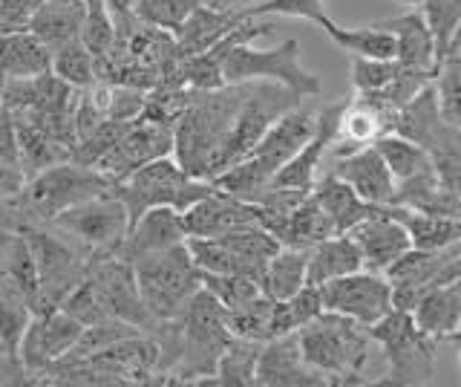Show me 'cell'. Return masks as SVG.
Returning <instances> with one entry per match:
<instances>
[{"instance_id": "cell-42", "label": "cell", "mask_w": 461, "mask_h": 387, "mask_svg": "<svg viewBox=\"0 0 461 387\" xmlns=\"http://www.w3.org/2000/svg\"><path fill=\"white\" fill-rule=\"evenodd\" d=\"M52 73L61 81L72 84V88L84 90L95 81V59H93V52L84 47V41L76 38V41H69V44L52 50Z\"/></svg>"}, {"instance_id": "cell-25", "label": "cell", "mask_w": 461, "mask_h": 387, "mask_svg": "<svg viewBox=\"0 0 461 387\" xmlns=\"http://www.w3.org/2000/svg\"><path fill=\"white\" fill-rule=\"evenodd\" d=\"M378 26H384V30L395 35V47H398L395 61L401 67L421 69V73H429L436 78V69H438L436 41H432V32L421 15V9H410V12H403V15L384 18L378 21Z\"/></svg>"}, {"instance_id": "cell-27", "label": "cell", "mask_w": 461, "mask_h": 387, "mask_svg": "<svg viewBox=\"0 0 461 387\" xmlns=\"http://www.w3.org/2000/svg\"><path fill=\"white\" fill-rule=\"evenodd\" d=\"M412 318L427 336H432L438 344L453 341L458 321H461V278L429 290L415 304Z\"/></svg>"}, {"instance_id": "cell-24", "label": "cell", "mask_w": 461, "mask_h": 387, "mask_svg": "<svg viewBox=\"0 0 461 387\" xmlns=\"http://www.w3.org/2000/svg\"><path fill=\"white\" fill-rule=\"evenodd\" d=\"M185 240H187V232L182 223V214L176 208L156 206V208L144 211L141 217L130 226V232L119 249V257L133 263L141 254L176 246V243H185Z\"/></svg>"}, {"instance_id": "cell-37", "label": "cell", "mask_w": 461, "mask_h": 387, "mask_svg": "<svg viewBox=\"0 0 461 387\" xmlns=\"http://www.w3.org/2000/svg\"><path fill=\"white\" fill-rule=\"evenodd\" d=\"M424 151L447 189L461 199V127L441 119V124L427 139Z\"/></svg>"}, {"instance_id": "cell-14", "label": "cell", "mask_w": 461, "mask_h": 387, "mask_svg": "<svg viewBox=\"0 0 461 387\" xmlns=\"http://www.w3.org/2000/svg\"><path fill=\"white\" fill-rule=\"evenodd\" d=\"M86 278H90L101 307H104V312L110 315V318L130 321L139 329H144V333H150L156 318L150 315V309L144 307V300L139 295L133 263L124 261V257H119V254H110V257H104V261H98Z\"/></svg>"}, {"instance_id": "cell-34", "label": "cell", "mask_w": 461, "mask_h": 387, "mask_svg": "<svg viewBox=\"0 0 461 387\" xmlns=\"http://www.w3.org/2000/svg\"><path fill=\"white\" fill-rule=\"evenodd\" d=\"M386 208L403 228H407L412 249H441L461 240V220L432 217V214H421L403 206H386Z\"/></svg>"}, {"instance_id": "cell-47", "label": "cell", "mask_w": 461, "mask_h": 387, "mask_svg": "<svg viewBox=\"0 0 461 387\" xmlns=\"http://www.w3.org/2000/svg\"><path fill=\"white\" fill-rule=\"evenodd\" d=\"M81 41L93 52V59H101L113 50L115 30L110 21V12L104 0H84V23H81Z\"/></svg>"}, {"instance_id": "cell-54", "label": "cell", "mask_w": 461, "mask_h": 387, "mask_svg": "<svg viewBox=\"0 0 461 387\" xmlns=\"http://www.w3.org/2000/svg\"><path fill=\"white\" fill-rule=\"evenodd\" d=\"M43 0H0V35L26 30Z\"/></svg>"}, {"instance_id": "cell-38", "label": "cell", "mask_w": 461, "mask_h": 387, "mask_svg": "<svg viewBox=\"0 0 461 387\" xmlns=\"http://www.w3.org/2000/svg\"><path fill=\"white\" fill-rule=\"evenodd\" d=\"M259 350H263V341L234 336L220 355L216 376L205 384H216V387H249V384H254Z\"/></svg>"}, {"instance_id": "cell-1", "label": "cell", "mask_w": 461, "mask_h": 387, "mask_svg": "<svg viewBox=\"0 0 461 387\" xmlns=\"http://www.w3.org/2000/svg\"><path fill=\"white\" fill-rule=\"evenodd\" d=\"M156 341V384H205L216 376L220 355L234 338L225 324V307L205 286L148 333Z\"/></svg>"}, {"instance_id": "cell-48", "label": "cell", "mask_w": 461, "mask_h": 387, "mask_svg": "<svg viewBox=\"0 0 461 387\" xmlns=\"http://www.w3.org/2000/svg\"><path fill=\"white\" fill-rule=\"evenodd\" d=\"M271 15L303 18V21L317 23L321 30L331 21L323 0H259V4L245 9V18H271Z\"/></svg>"}, {"instance_id": "cell-23", "label": "cell", "mask_w": 461, "mask_h": 387, "mask_svg": "<svg viewBox=\"0 0 461 387\" xmlns=\"http://www.w3.org/2000/svg\"><path fill=\"white\" fill-rule=\"evenodd\" d=\"M389 206H403L432 217H450L461 220V199L447 189L444 180L436 174L432 162H427L421 170H415L412 177L395 182V194L389 199Z\"/></svg>"}, {"instance_id": "cell-39", "label": "cell", "mask_w": 461, "mask_h": 387, "mask_svg": "<svg viewBox=\"0 0 461 387\" xmlns=\"http://www.w3.org/2000/svg\"><path fill=\"white\" fill-rule=\"evenodd\" d=\"M323 312V298H321V286H300V290L285 298V300H274V312H271V338L297 333L303 324H309L312 318ZM268 338V341H271Z\"/></svg>"}, {"instance_id": "cell-49", "label": "cell", "mask_w": 461, "mask_h": 387, "mask_svg": "<svg viewBox=\"0 0 461 387\" xmlns=\"http://www.w3.org/2000/svg\"><path fill=\"white\" fill-rule=\"evenodd\" d=\"M349 73H352L355 93L372 96V93H381L386 84L395 78L398 61L395 59H360V55H352Z\"/></svg>"}, {"instance_id": "cell-6", "label": "cell", "mask_w": 461, "mask_h": 387, "mask_svg": "<svg viewBox=\"0 0 461 387\" xmlns=\"http://www.w3.org/2000/svg\"><path fill=\"white\" fill-rule=\"evenodd\" d=\"M369 336L378 341L386 362L384 387H421L436 382L438 341L415 324L412 312L393 307L369 327Z\"/></svg>"}, {"instance_id": "cell-29", "label": "cell", "mask_w": 461, "mask_h": 387, "mask_svg": "<svg viewBox=\"0 0 461 387\" xmlns=\"http://www.w3.org/2000/svg\"><path fill=\"white\" fill-rule=\"evenodd\" d=\"M357 269H364V257H360L357 243L349 235H331L309 249L306 283L323 286L335 278L352 275Z\"/></svg>"}, {"instance_id": "cell-33", "label": "cell", "mask_w": 461, "mask_h": 387, "mask_svg": "<svg viewBox=\"0 0 461 387\" xmlns=\"http://www.w3.org/2000/svg\"><path fill=\"white\" fill-rule=\"evenodd\" d=\"M306 266H309V249H292L280 246V252L271 257L259 278V290L271 300L292 298L300 286H306Z\"/></svg>"}, {"instance_id": "cell-15", "label": "cell", "mask_w": 461, "mask_h": 387, "mask_svg": "<svg viewBox=\"0 0 461 387\" xmlns=\"http://www.w3.org/2000/svg\"><path fill=\"white\" fill-rule=\"evenodd\" d=\"M173 153V124L153 122V119H133L127 131L119 136V142L104 153L95 168L113 182L127 174H133L144 162L158 160V156Z\"/></svg>"}, {"instance_id": "cell-62", "label": "cell", "mask_w": 461, "mask_h": 387, "mask_svg": "<svg viewBox=\"0 0 461 387\" xmlns=\"http://www.w3.org/2000/svg\"><path fill=\"white\" fill-rule=\"evenodd\" d=\"M456 344H461V321H458V329H456V336H453Z\"/></svg>"}, {"instance_id": "cell-57", "label": "cell", "mask_w": 461, "mask_h": 387, "mask_svg": "<svg viewBox=\"0 0 461 387\" xmlns=\"http://www.w3.org/2000/svg\"><path fill=\"white\" fill-rule=\"evenodd\" d=\"M23 182H26V177H23V170L18 165H9V162L0 160V203L18 194Z\"/></svg>"}, {"instance_id": "cell-32", "label": "cell", "mask_w": 461, "mask_h": 387, "mask_svg": "<svg viewBox=\"0 0 461 387\" xmlns=\"http://www.w3.org/2000/svg\"><path fill=\"white\" fill-rule=\"evenodd\" d=\"M14 131H18V162H21L23 177H32L38 170L50 168L55 162L72 160L69 145H64L61 139L47 134L41 124L29 122L26 116H14Z\"/></svg>"}, {"instance_id": "cell-40", "label": "cell", "mask_w": 461, "mask_h": 387, "mask_svg": "<svg viewBox=\"0 0 461 387\" xmlns=\"http://www.w3.org/2000/svg\"><path fill=\"white\" fill-rule=\"evenodd\" d=\"M144 329H139L136 324H130V321H122V318H101L95 324H86L81 329V336L78 341L72 344V350L67 355L58 358L55 364H72V362H81V358L86 355H93L98 350H104L110 347V344L115 341H124V338H133V336H141ZM52 367V364H50ZM38 379V376H35Z\"/></svg>"}, {"instance_id": "cell-56", "label": "cell", "mask_w": 461, "mask_h": 387, "mask_svg": "<svg viewBox=\"0 0 461 387\" xmlns=\"http://www.w3.org/2000/svg\"><path fill=\"white\" fill-rule=\"evenodd\" d=\"M0 384H26V373L14 350L0 344Z\"/></svg>"}, {"instance_id": "cell-58", "label": "cell", "mask_w": 461, "mask_h": 387, "mask_svg": "<svg viewBox=\"0 0 461 387\" xmlns=\"http://www.w3.org/2000/svg\"><path fill=\"white\" fill-rule=\"evenodd\" d=\"M208 4H216V6H222V9H237V12H242V15H245V9L259 4V0H208Z\"/></svg>"}, {"instance_id": "cell-41", "label": "cell", "mask_w": 461, "mask_h": 387, "mask_svg": "<svg viewBox=\"0 0 461 387\" xmlns=\"http://www.w3.org/2000/svg\"><path fill=\"white\" fill-rule=\"evenodd\" d=\"M271 312H274V300L266 292H259L249 300V304H242L237 309H225V324L230 329V336L251 338V341H268L271 338Z\"/></svg>"}, {"instance_id": "cell-9", "label": "cell", "mask_w": 461, "mask_h": 387, "mask_svg": "<svg viewBox=\"0 0 461 387\" xmlns=\"http://www.w3.org/2000/svg\"><path fill=\"white\" fill-rule=\"evenodd\" d=\"M300 102H303V96L288 90L280 81H268V78L245 81V96L240 102L234 124H230V134L222 145L220 160H216V174H222L230 165L242 162L245 156L254 151L257 142L266 136L268 127L277 122L285 110H292Z\"/></svg>"}, {"instance_id": "cell-8", "label": "cell", "mask_w": 461, "mask_h": 387, "mask_svg": "<svg viewBox=\"0 0 461 387\" xmlns=\"http://www.w3.org/2000/svg\"><path fill=\"white\" fill-rule=\"evenodd\" d=\"M133 275L144 307L156 321L173 318L202 286V272L187 252V243L136 257Z\"/></svg>"}, {"instance_id": "cell-2", "label": "cell", "mask_w": 461, "mask_h": 387, "mask_svg": "<svg viewBox=\"0 0 461 387\" xmlns=\"http://www.w3.org/2000/svg\"><path fill=\"white\" fill-rule=\"evenodd\" d=\"M300 353L306 364L326 379L329 387L381 384L386 362L369 327L338 312L323 309L317 318L297 329Z\"/></svg>"}, {"instance_id": "cell-20", "label": "cell", "mask_w": 461, "mask_h": 387, "mask_svg": "<svg viewBox=\"0 0 461 387\" xmlns=\"http://www.w3.org/2000/svg\"><path fill=\"white\" fill-rule=\"evenodd\" d=\"M346 235L357 243L360 257H364V269L381 272V275L398 261L403 252L412 249L407 228L389 214L386 206H381V211L369 214L366 220L355 223Z\"/></svg>"}, {"instance_id": "cell-4", "label": "cell", "mask_w": 461, "mask_h": 387, "mask_svg": "<svg viewBox=\"0 0 461 387\" xmlns=\"http://www.w3.org/2000/svg\"><path fill=\"white\" fill-rule=\"evenodd\" d=\"M113 180L98 168L81 165L76 160L55 162L38 174L26 177L21 191L0 203V223L12 228L26 223H50L61 211L90 199L101 191H110Z\"/></svg>"}, {"instance_id": "cell-11", "label": "cell", "mask_w": 461, "mask_h": 387, "mask_svg": "<svg viewBox=\"0 0 461 387\" xmlns=\"http://www.w3.org/2000/svg\"><path fill=\"white\" fill-rule=\"evenodd\" d=\"M47 226L64 232L67 237L81 243L93 257L104 261L110 254H119L122 243L130 232V214L127 206L113 191H101L90 199H84V203L61 211Z\"/></svg>"}, {"instance_id": "cell-43", "label": "cell", "mask_w": 461, "mask_h": 387, "mask_svg": "<svg viewBox=\"0 0 461 387\" xmlns=\"http://www.w3.org/2000/svg\"><path fill=\"white\" fill-rule=\"evenodd\" d=\"M375 148H378L381 160L386 162L389 174L395 177V182L412 177L415 170H421L429 162V156L421 145H415V142L403 139L398 134H384L378 142H375Z\"/></svg>"}, {"instance_id": "cell-36", "label": "cell", "mask_w": 461, "mask_h": 387, "mask_svg": "<svg viewBox=\"0 0 461 387\" xmlns=\"http://www.w3.org/2000/svg\"><path fill=\"white\" fill-rule=\"evenodd\" d=\"M4 281H9L14 290H21V295L29 300V307H35V298H38L35 257L23 232L12 226L6 228V240H4Z\"/></svg>"}, {"instance_id": "cell-52", "label": "cell", "mask_w": 461, "mask_h": 387, "mask_svg": "<svg viewBox=\"0 0 461 387\" xmlns=\"http://www.w3.org/2000/svg\"><path fill=\"white\" fill-rule=\"evenodd\" d=\"M199 4H208V0H139V15L148 23L173 30Z\"/></svg>"}, {"instance_id": "cell-50", "label": "cell", "mask_w": 461, "mask_h": 387, "mask_svg": "<svg viewBox=\"0 0 461 387\" xmlns=\"http://www.w3.org/2000/svg\"><path fill=\"white\" fill-rule=\"evenodd\" d=\"M130 122H113V119H104L93 134H86L84 139L76 142V148H72V160L81 162V165H90L95 168L101 160H104V153L119 142V136L127 131Z\"/></svg>"}, {"instance_id": "cell-5", "label": "cell", "mask_w": 461, "mask_h": 387, "mask_svg": "<svg viewBox=\"0 0 461 387\" xmlns=\"http://www.w3.org/2000/svg\"><path fill=\"white\" fill-rule=\"evenodd\" d=\"M18 228L23 232L29 249H32L38 269V298L32 315L58 309L64 304V298L90 275L98 257H93L81 243L47 223H26Z\"/></svg>"}, {"instance_id": "cell-53", "label": "cell", "mask_w": 461, "mask_h": 387, "mask_svg": "<svg viewBox=\"0 0 461 387\" xmlns=\"http://www.w3.org/2000/svg\"><path fill=\"white\" fill-rule=\"evenodd\" d=\"M144 102H148V93H144V90L130 88V84H113L107 119H113V122H133V119L141 116Z\"/></svg>"}, {"instance_id": "cell-16", "label": "cell", "mask_w": 461, "mask_h": 387, "mask_svg": "<svg viewBox=\"0 0 461 387\" xmlns=\"http://www.w3.org/2000/svg\"><path fill=\"white\" fill-rule=\"evenodd\" d=\"M346 98L340 102H329L321 105V113H317V127L314 134L309 136V142L303 145L292 160H288L277 174H274L271 185H283V189H303V191H312L314 180L321 177V168H323V156L329 153L331 142L338 136V122H340V113H343Z\"/></svg>"}, {"instance_id": "cell-18", "label": "cell", "mask_w": 461, "mask_h": 387, "mask_svg": "<svg viewBox=\"0 0 461 387\" xmlns=\"http://www.w3.org/2000/svg\"><path fill=\"white\" fill-rule=\"evenodd\" d=\"M254 384L259 387H329L326 379L314 367L306 364L300 353L297 333L277 336L263 341L257 358Z\"/></svg>"}, {"instance_id": "cell-7", "label": "cell", "mask_w": 461, "mask_h": 387, "mask_svg": "<svg viewBox=\"0 0 461 387\" xmlns=\"http://www.w3.org/2000/svg\"><path fill=\"white\" fill-rule=\"evenodd\" d=\"M110 191L127 206L130 226H133L144 211L156 206L176 208L179 214L187 211L194 203H199L202 197H208L213 191V182L185 174L182 165L173 160V153H170V156H158V160L144 162L133 174L115 180L110 185Z\"/></svg>"}, {"instance_id": "cell-46", "label": "cell", "mask_w": 461, "mask_h": 387, "mask_svg": "<svg viewBox=\"0 0 461 387\" xmlns=\"http://www.w3.org/2000/svg\"><path fill=\"white\" fill-rule=\"evenodd\" d=\"M418 9H421V15L432 32V41H436V59L441 64L447 47H450V38L461 21V0H421Z\"/></svg>"}, {"instance_id": "cell-59", "label": "cell", "mask_w": 461, "mask_h": 387, "mask_svg": "<svg viewBox=\"0 0 461 387\" xmlns=\"http://www.w3.org/2000/svg\"><path fill=\"white\" fill-rule=\"evenodd\" d=\"M447 55H456V59H461V21H458L456 32H453V38H450V47H447ZM447 55H444V59H447Z\"/></svg>"}, {"instance_id": "cell-51", "label": "cell", "mask_w": 461, "mask_h": 387, "mask_svg": "<svg viewBox=\"0 0 461 387\" xmlns=\"http://www.w3.org/2000/svg\"><path fill=\"white\" fill-rule=\"evenodd\" d=\"M202 286L220 300L225 309H237L242 304H249L254 295H259V283L242 275H211V272H202Z\"/></svg>"}, {"instance_id": "cell-3", "label": "cell", "mask_w": 461, "mask_h": 387, "mask_svg": "<svg viewBox=\"0 0 461 387\" xmlns=\"http://www.w3.org/2000/svg\"><path fill=\"white\" fill-rule=\"evenodd\" d=\"M245 96L242 84H225L216 90H191L187 105L173 124V160L196 180L216 177V160L230 134V124Z\"/></svg>"}, {"instance_id": "cell-61", "label": "cell", "mask_w": 461, "mask_h": 387, "mask_svg": "<svg viewBox=\"0 0 461 387\" xmlns=\"http://www.w3.org/2000/svg\"><path fill=\"white\" fill-rule=\"evenodd\" d=\"M398 4H403V6H418L421 0H398Z\"/></svg>"}, {"instance_id": "cell-10", "label": "cell", "mask_w": 461, "mask_h": 387, "mask_svg": "<svg viewBox=\"0 0 461 387\" xmlns=\"http://www.w3.org/2000/svg\"><path fill=\"white\" fill-rule=\"evenodd\" d=\"M222 78L225 84H242V81H280L288 90H294L303 98L321 96V78L309 73L300 64V41L288 38L274 50H254L251 41H242L228 50L222 61Z\"/></svg>"}, {"instance_id": "cell-21", "label": "cell", "mask_w": 461, "mask_h": 387, "mask_svg": "<svg viewBox=\"0 0 461 387\" xmlns=\"http://www.w3.org/2000/svg\"><path fill=\"white\" fill-rule=\"evenodd\" d=\"M329 170L372 206H389V199L395 194V177L389 174V168L375 145L335 156V165Z\"/></svg>"}, {"instance_id": "cell-26", "label": "cell", "mask_w": 461, "mask_h": 387, "mask_svg": "<svg viewBox=\"0 0 461 387\" xmlns=\"http://www.w3.org/2000/svg\"><path fill=\"white\" fill-rule=\"evenodd\" d=\"M43 73H52V50L47 44H41L29 30L0 35V84Z\"/></svg>"}, {"instance_id": "cell-28", "label": "cell", "mask_w": 461, "mask_h": 387, "mask_svg": "<svg viewBox=\"0 0 461 387\" xmlns=\"http://www.w3.org/2000/svg\"><path fill=\"white\" fill-rule=\"evenodd\" d=\"M312 197L329 214V220H331V226H335L338 235H346L355 223L366 220L375 211H381V206H372V203H366V199H360L349 185H346L343 180H338L331 170H326L323 177L314 180Z\"/></svg>"}, {"instance_id": "cell-30", "label": "cell", "mask_w": 461, "mask_h": 387, "mask_svg": "<svg viewBox=\"0 0 461 387\" xmlns=\"http://www.w3.org/2000/svg\"><path fill=\"white\" fill-rule=\"evenodd\" d=\"M81 23H84V0H43L26 30L41 44L58 50L69 44V41L81 38Z\"/></svg>"}, {"instance_id": "cell-55", "label": "cell", "mask_w": 461, "mask_h": 387, "mask_svg": "<svg viewBox=\"0 0 461 387\" xmlns=\"http://www.w3.org/2000/svg\"><path fill=\"white\" fill-rule=\"evenodd\" d=\"M0 160L9 165H18V131H14V116L0 105Z\"/></svg>"}, {"instance_id": "cell-19", "label": "cell", "mask_w": 461, "mask_h": 387, "mask_svg": "<svg viewBox=\"0 0 461 387\" xmlns=\"http://www.w3.org/2000/svg\"><path fill=\"white\" fill-rule=\"evenodd\" d=\"M395 113L398 110L386 107L384 102H378V98H372V96L355 93L352 98H346L340 122H338V136L331 142L335 156L375 145L384 134H393Z\"/></svg>"}, {"instance_id": "cell-45", "label": "cell", "mask_w": 461, "mask_h": 387, "mask_svg": "<svg viewBox=\"0 0 461 387\" xmlns=\"http://www.w3.org/2000/svg\"><path fill=\"white\" fill-rule=\"evenodd\" d=\"M432 90H436V98H438L441 119L447 124L461 127V59L447 55L436 69Z\"/></svg>"}, {"instance_id": "cell-35", "label": "cell", "mask_w": 461, "mask_h": 387, "mask_svg": "<svg viewBox=\"0 0 461 387\" xmlns=\"http://www.w3.org/2000/svg\"><path fill=\"white\" fill-rule=\"evenodd\" d=\"M323 32L335 41V44L360 59H395V35L384 30L378 23L369 26H338L335 21H329L323 26Z\"/></svg>"}, {"instance_id": "cell-13", "label": "cell", "mask_w": 461, "mask_h": 387, "mask_svg": "<svg viewBox=\"0 0 461 387\" xmlns=\"http://www.w3.org/2000/svg\"><path fill=\"white\" fill-rule=\"evenodd\" d=\"M84 324L67 315L61 307L50 312H35L29 318L21 344H18V358L26 373V384H32L35 376H41L50 364L72 350V344L78 341Z\"/></svg>"}, {"instance_id": "cell-31", "label": "cell", "mask_w": 461, "mask_h": 387, "mask_svg": "<svg viewBox=\"0 0 461 387\" xmlns=\"http://www.w3.org/2000/svg\"><path fill=\"white\" fill-rule=\"evenodd\" d=\"M271 235L280 240V246L312 249L314 243H321V240L338 235V232H335V226H331L329 214L321 208V203H317L309 191L306 197H303V203L288 211Z\"/></svg>"}, {"instance_id": "cell-12", "label": "cell", "mask_w": 461, "mask_h": 387, "mask_svg": "<svg viewBox=\"0 0 461 387\" xmlns=\"http://www.w3.org/2000/svg\"><path fill=\"white\" fill-rule=\"evenodd\" d=\"M323 309L346 315L364 327H372L393 309V286L372 269H357L352 275L335 278L321 286Z\"/></svg>"}, {"instance_id": "cell-44", "label": "cell", "mask_w": 461, "mask_h": 387, "mask_svg": "<svg viewBox=\"0 0 461 387\" xmlns=\"http://www.w3.org/2000/svg\"><path fill=\"white\" fill-rule=\"evenodd\" d=\"M29 318H32V307L21 295V290H14L9 281H0V344L18 353Z\"/></svg>"}, {"instance_id": "cell-17", "label": "cell", "mask_w": 461, "mask_h": 387, "mask_svg": "<svg viewBox=\"0 0 461 387\" xmlns=\"http://www.w3.org/2000/svg\"><path fill=\"white\" fill-rule=\"evenodd\" d=\"M182 223L187 237H222L245 226H263L257 217V206L245 199L216 189L208 197H202L187 211H182Z\"/></svg>"}, {"instance_id": "cell-22", "label": "cell", "mask_w": 461, "mask_h": 387, "mask_svg": "<svg viewBox=\"0 0 461 387\" xmlns=\"http://www.w3.org/2000/svg\"><path fill=\"white\" fill-rule=\"evenodd\" d=\"M242 21H245V15L237 9H222L216 4H199L170 30L173 41H176V50H179V61L211 50L216 41L225 38Z\"/></svg>"}, {"instance_id": "cell-60", "label": "cell", "mask_w": 461, "mask_h": 387, "mask_svg": "<svg viewBox=\"0 0 461 387\" xmlns=\"http://www.w3.org/2000/svg\"><path fill=\"white\" fill-rule=\"evenodd\" d=\"M6 223H0V281H4V240H6Z\"/></svg>"}]
</instances>
